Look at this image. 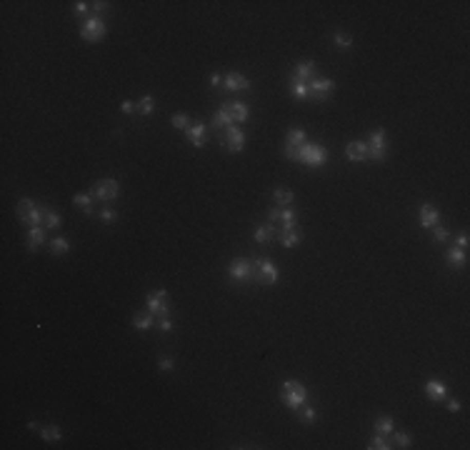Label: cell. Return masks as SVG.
I'll return each mask as SVG.
<instances>
[{"label": "cell", "instance_id": "cell-14", "mask_svg": "<svg viewBox=\"0 0 470 450\" xmlns=\"http://www.w3.org/2000/svg\"><path fill=\"white\" fill-rule=\"evenodd\" d=\"M223 88L230 90V93H240V90H248L250 88V80L240 73H228L223 78Z\"/></svg>", "mask_w": 470, "mask_h": 450}, {"label": "cell", "instance_id": "cell-44", "mask_svg": "<svg viewBox=\"0 0 470 450\" xmlns=\"http://www.w3.org/2000/svg\"><path fill=\"white\" fill-rule=\"evenodd\" d=\"M315 418H318V413L313 410V408H305V410H303V420H305V423H313Z\"/></svg>", "mask_w": 470, "mask_h": 450}, {"label": "cell", "instance_id": "cell-26", "mask_svg": "<svg viewBox=\"0 0 470 450\" xmlns=\"http://www.w3.org/2000/svg\"><path fill=\"white\" fill-rule=\"evenodd\" d=\"M273 235H275V225H260V228H255V243H268V240H273Z\"/></svg>", "mask_w": 470, "mask_h": 450}, {"label": "cell", "instance_id": "cell-13", "mask_svg": "<svg viewBox=\"0 0 470 450\" xmlns=\"http://www.w3.org/2000/svg\"><path fill=\"white\" fill-rule=\"evenodd\" d=\"M345 158H348L350 163H363V160H368V143H365V140H350V143L345 145Z\"/></svg>", "mask_w": 470, "mask_h": 450}, {"label": "cell", "instance_id": "cell-10", "mask_svg": "<svg viewBox=\"0 0 470 450\" xmlns=\"http://www.w3.org/2000/svg\"><path fill=\"white\" fill-rule=\"evenodd\" d=\"M308 90H310L313 98H318V100H328L330 93L335 90V83H333L330 78H318V75H315V78L308 83Z\"/></svg>", "mask_w": 470, "mask_h": 450}, {"label": "cell", "instance_id": "cell-49", "mask_svg": "<svg viewBox=\"0 0 470 450\" xmlns=\"http://www.w3.org/2000/svg\"><path fill=\"white\" fill-rule=\"evenodd\" d=\"M448 410H450V413H458V410H460V403H458L455 398H453V400H448Z\"/></svg>", "mask_w": 470, "mask_h": 450}, {"label": "cell", "instance_id": "cell-28", "mask_svg": "<svg viewBox=\"0 0 470 450\" xmlns=\"http://www.w3.org/2000/svg\"><path fill=\"white\" fill-rule=\"evenodd\" d=\"M60 428L58 425H45V428H40V438L45 440V443H55V440H60Z\"/></svg>", "mask_w": 470, "mask_h": 450}, {"label": "cell", "instance_id": "cell-29", "mask_svg": "<svg viewBox=\"0 0 470 450\" xmlns=\"http://www.w3.org/2000/svg\"><path fill=\"white\" fill-rule=\"evenodd\" d=\"M170 123H173V128H178V130H188L190 125H193L190 115H185V113H175V115L170 118Z\"/></svg>", "mask_w": 470, "mask_h": 450}, {"label": "cell", "instance_id": "cell-41", "mask_svg": "<svg viewBox=\"0 0 470 450\" xmlns=\"http://www.w3.org/2000/svg\"><path fill=\"white\" fill-rule=\"evenodd\" d=\"M158 330H160V333H170V330H173V320H170V318H160V320H158Z\"/></svg>", "mask_w": 470, "mask_h": 450}, {"label": "cell", "instance_id": "cell-47", "mask_svg": "<svg viewBox=\"0 0 470 450\" xmlns=\"http://www.w3.org/2000/svg\"><path fill=\"white\" fill-rule=\"evenodd\" d=\"M458 248H460V250H465V248H468V233H463V235L458 238Z\"/></svg>", "mask_w": 470, "mask_h": 450}, {"label": "cell", "instance_id": "cell-1", "mask_svg": "<svg viewBox=\"0 0 470 450\" xmlns=\"http://www.w3.org/2000/svg\"><path fill=\"white\" fill-rule=\"evenodd\" d=\"M280 400L290 410H298V408L305 405V400H308V390H305V385L298 383V380H285L280 385Z\"/></svg>", "mask_w": 470, "mask_h": 450}, {"label": "cell", "instance_id": "cell-12", "mask_svg": "<svg viewBox=\"0 0 470 450\" xmlns=\"http://www.w3.org/2000/svg\"><path fill=\"white\" fill-rule=\"evenodd\" d=\"M245 148V135L238 125H230L225 130V150L228 153H240Z\"/></svg>", "mask_w": 470, "mask_h": 450}, {"label": "cell", "instance_id": "cell-5", "mask_svg": "<svg viewBox=\"0 0 470 450\" xmlns=\"http://www.w3.org/2000/svg\"><path fill=\"white\" fill-rule=\"evenodd\" d=\"M253 275H258V280L263 283V285H275L278 278H280V273H278V268L273 265V260H268V258H258V260L253 262Z\"/></svg>", "mask_w": 470, "mask_h": 450}, {"label": "cell", "instance_id": "cell-33", "mask_svg": "<svg viewBox=\"0 0 470 450\" xmlns=\"http://www.w3.org/2000/svg\"><path fill=\"white\" fill-rule=\"evenodd\" d=\"M153 110H155V98L153 95H143L140 103H138V113L140 115H151Z\"/></svg>", "mask_w": 470, "mask_h": 450}, {"label": "cell", "instance_id": "cell-48", "mask_svg": "<svg viewBox=\"0 0 470 450\" xmlns=\"http://www.w3.org/2000/svg\"><path fill=\"white\" fill-rule=\"evenodd\" d=\"M210 85H213V88H220V85H223V78H220V75H210Z\"/></svg>", "mask_w": 470, "mask_h": 450}, {"label": "cell", "instance_id": "cell-18", "mask_svg": "<svg viewBox=\"0 0 470 450\" xmlns=\"http://www.w3.org/2000/svg\"><path fill=\"white\" fill-rule=\"evenodd\" d=\"M293 78H295V80H303V83H310V80L315 78V63H313V60H303V63H298Z\"/></svg>", "mask_w": 470, "mask_h": 450}, {"label": "cell", "instance_id": "cell-25", "mask_svg": "<svg viewBox=\"0 0 470 450\" xmlns=\"http://www.w3.org/2000/svg\"><path fill=\"white\" fill-rule=\"evenodd\" d=\"M393 430H395V420L390 415H380L375 420V433H380V435H390Z\"/></svg>", "mask_w": 470, "mask_h": 450}, {"label": "cell", "instance_id": "cell-32", "mask_svg": "<svg viewBox=\"0 0 470 450\" xmlns=\"http://www.w3.org/2000/svg\"><path fill=\"white\" fill-rule=\"evenodd\" d=\"M303 143H305V133H303V130H298V128L288 130V140H285V145H293V148H300Z\"/></svg>", "mask_w": 470, "mask_h": 450}, {"label": "cell", "instance_id": "cell-45", "mask_svg": "<svg viewBox=\"0 0 470 450\" xmlns=\"http://www.w3.org/2000/svg\"><path fill=\"white\" fill-rule=\"evenodd\" d=\"M88 8H90V3H85V0H78V3H73V10H76V13H85Z\"/></svg>", "mask_w": 470, "mask_h": 450}, {"label": "cell", "instance_id": "cell-8", "mask_svg": "<svg viewBox=\"0 0 470 450\" xmlns=\"http://www.w3.org/2000/svg\"><path fill=\"white\" fill-rule=\"evenodd\" d=\"M385 155H388V150H385V130L378 128L368 138V158H373V160L380 163V160H385Z\"/></svg>", "mask_w": 470, "mask_h": 450}, {"label": "cell", "instance_id": "cell-42", "mask_svg": "<svg viewBox=\"0 0 470 450\" xmlns=\"http://www.w3.org/2000/svg\"><path fill=\"white\" fill-rule=\"evenodd\" d=\"M160 370H163V373L175 370V360H173V358H163V360H160Z\"/></svg>", "mask_w": 470, "mask_h": 450}, {"label": "cell", "instance_id": "cell-40", "mask_svg": "<svg viewBox=\"0 0 470 450\" xmlns=\"http://www.w3.org/2000/svg\"><path fill=\"white\" fill-rule=\"evenodd\" d=\"M100 218H103L105 223H113V220H118V213L110 210V208H103V210H100Z\"/></svg>", "mask_w": 470, "mask_h": 450}, {"label": "cell", "instance_id": "cell-6", "mask_svg": "<svg viewBox=\"0 0 470 450\" xmlns=\"http://www.w3.org/2000/svg\"><path fill=\"white\" fill-rule=\"evenodd\" d=\"M145 305H148V313L151 315H158V318H168L170 315V303H168V293L165 290H155L145 298Z\"/></svg>", "mask_w": 470, "mask_h": 450}, {"label": "cell", "instance_id": "cell-43", "mask_svg": "<svg viewBox=\"0 0 470 450\" xmlns=\"http://www.w3.org/2000/svg\"><path fill=\"white\" fill-rule=\"evenodd\" d=\"M120 110L125 113V115H130V113L138 110V105H135L133 100H123V103H120Z\"/></svg>", "mask_w": 470, "mask_h": 450}, {"label": "cell", "instance_id": "cell-30", "mask_svg": "<svg viewBox=\"0 0 470 450\" xmlns=\"http://www.w3.org/2000/svg\"><path fill=\"white\" fill-rule=\"evenodd\" d=\"M273 200H275L278 205H290V203L295 200V195H293L290 190H285V188H278V190L273 193Z\"/></svg>", "mask_w": 470, "mask_h": 450}, {"label": "cell", "instance_id": "cell-38", "mask_svg": "<svg viewBox=\"0 0 470 450\" xmlns=\"http://www.w3.org/2000/svg\"><path fill=\"white\" fill-rule=\"evenodd\" d=\"M393 433H395V430H393ZM395 443H398V448H410L413 438H410L408 433H395Z\"/></svg>", "mask_w": 470, "mask_h": 450}, {"label": "cell", "instance_id": "cell-31", "mask_svg": "<svg viewBox=\"0 0 470 450\" xmlns=\"http://www.w3.org/2000/svg\"><path fill=\"white\" fill-rule=\"evenodd\" d=\"M290 93L295 95V98H308V95H310V90H308V83H303V80H295V78H293V80H290Z\"/></svg>", "mask_w": 470, "mask_h": 450}, {"label": "cell", "instance_id": "cell-22", "mask_svg": "<svg viewBox=\"0 0 470 450\" xmlns=\"http://www.w3.org/2000/svg\"><path fill=\"white\" fill-rule=\"evenodd\" d=\"M228 108H230V115H233V120H235V123H245V120H248V115H250L248 105H245V103H240V100H235V103H228Z\"/></svg>", "mask_w": 470, "mask_h": 450}, {"label": "cell", "instance_id": "cell-3", "mask_svg": "<svg viewBox=\"0 0 470 450\" xmlns=\"http://www.w3.org/2000/svg\"><path fill=\"white\" fill-rule=\"evenodd\" d=\"M15 208H18V218L23 220V223H28L30 228H33V225H43V223H45V208L35 205L30 198H23V200H20Z\"/></svg>", "mask_w": 470, "mask_h": 450}, {"label": "cell", "instance_id": "cell-35", "mask_svg": "<svg viewBox=\"0 0 470 450\" xmlns=\"http://www.w3.org/2000/svg\"><path fill=\"white\" fill-rule=\"evenodd\" d=\"M368 448H370V450H388V448H390V443L385 440V435H380V433H375V435L370 438Z\"/></svg>", "mask_w": 470, "mask_h": 450}, {"label": "cell", "instance_id": "cell-36", "mask_svg": "<svg viewBox=\"0 0 470 450\" xmlns=\"http://www.w3.org/2000/svg\"><path fill=\"white\" fill-rule=\"evenodd\" d=\"M60 223H63V220H60V215L45 208V223H43V225H45V228H50V230H58V228H60Z\"/></svg>", "mask_w": 470, "mask_h": 450}, {"label": "cell", "instance_id": "cell-37", "mask_svg": "<svg viewBox=\"0 0 470 450\" xmlns=\"http://www.w3.org/2000/svg\"><path fill=\"white\" fill-rule=\"evenodd\" d=\"M433 230V238L438 240V243H445L448 238H450V230L448 228H443V225H435V228H430Z\"/></svg>", "mask_w": 470, "mask_h": 450}, {"label": "cell", "instance_id": "cell-4", "mask_svg": "<svg viewBox=\"0 0 470 450\" xmlns=\"http://www.w3.org/2000/svg\"><path fill=\"white\" fill-rule=\"evenodd\" d=\"M88 193L93 195L95 200H100V203H110V200H115L120 195V183L113 180V178H103V180L93 183V188Z\"/></svg>", "mask_w": 470, "mask_h": 450}, {"label": "cell", "instance_id": "cell-27", "mask_svg": "<svg viewBox=\"0 0 470 450\" xmlns=\"http://www.w3.org/2000/svg\"><path fill=\"white\" fill-rule=\"evenodd\" d=\"M280 243L285 248H295L300 243V233L298 230H280Z\"/></svg>", "mask_w": 470, "mask_h": 450}, {"label": "cell", "instance_id": "cell-23", "mask_svg": "<svg viewBox=\"0 0 470 450\" xmlns=\"http://www.w3.org/2000/svg\"><path fill=\"white\" fill-rule=\"evenodd\" d=\"M445 258L450 262V268H463V265H468V255H465V250H460V248H450V250L445 253Z\"/></svg>", "mask_w": 470, "mask_h": 450}, {"label": "cell", "instance_id": "cell-2", "mask_svg": "<svg viewBox=\"0 0 470 450\" xmlns=\"http://www.w3.org/2000/svg\"><path fill=\"white\" fill-rule=\"evenodd\" d=\"M295 160H300L305 163L308 168H320V165H325V160H328V150L325 145H320V143H303L298 153H295Z\"/></svg>", "mask_w": 470, "mask_h": 450}, {"label": "cell", "instance_id": "cell-9", "mask_svg": "<svg viewBox=\"0 0 470 450\" xmlns=\"http://www.w3.org/2000/svg\"><path fill=\"white\" fill-rule=\"evenodd\" d=\"M253 262L250 260H245V258H238V260H233L230 265H228V275L233 278V280H238V283H245V280H250L253 278Z\"/></svg>", "mask_w": 470, "mask_h": 450}, {"label": "cell", "instance_id": "cell-19", "mask_svg": "<svg viewBox=\"0 0 470 450\" xmlns=\"http://www.w3.org/2000/svg\"><path fill=\"white\" fill-rule=\"evenodd\" d=\"M43 243H45V230H43V225H33L30 233H28V250L35 253Z\"/></svg>", "mask_w": 470, "mask_h": 450}, {"label": "cell", "instance_id": "cell-24", "mask_svg": "<svg viewBox=\"0 0 470 450\" xmlns=\"http://www.w3.org/2000/svg\"><path fill=\"white\" fill-rule=\"evenodd\" d=\"M73 203H76L85 215H93V208H90L93 205V195H90V193H78V195H73Z\"/></svg>", "mask_w": 470, "mask_h": 450}, {"label": "cell", "instance_id": "cell-7", "mask_svg": "<svg viewBox=\"0 0 470 450\" xmlns=\"http://www.w3.org/2000/svg\"><path fill=\"white\" fill-rule=\"evenodd\" d=\"M80 38L83 40H88V43H98V40H103L105 38V23L93 15V18H88L83 25H80Z\"/></svg>", "mask_w": 470, "mask_h": 450}, {"label": "cell", "instance_id": "cell-20", "mask_svg": "<svg viewBox=\"0 0 470 450\" xmlns=\"http://www.w3.org/2000/svg\"><path fill=\"white\" fill-rule=\"evenodd\" d=\"M213 125H215V128H225V130L230 128V125H235V120H233V115H230L228 103L218 113H215V115H213Z\"/></svg>", "mask_w": 470, "mask_h": 450}, {"label": "cell", "instance_id": "cell-17", "mask_svg": "<svg viewBox=\"0 0 470 450\" xmlns=\"http://www.w3.org/2000/svg\"><path fill=\"white\" fill-rule=\"evenodd\" d=\"M448 393V385L443 383V380H438V378H433L425 383V395L430 398V400H443Z\"/></svg>", "mask_w": 470, "mask_h": 450}, {"label": "cell", "instance_id": "cell-46", "mask_svg": "<svg viewBox=\"0 0 470 450\" xmlns=\"http://www.w3.org/2000/svg\"><path fill=\"white\" fill-rule=\"evenodd\" d=\"M90 8H93V13H103L105 8H108V3H103V0H98V3H90Z\"/></svg>", "mask_w": 470, "mask_h": 450}, {"label": "cell", "instance_id": "cell-21", "mask_svg": "<svg viewBox=\"0 0 470 450\" xmlns=\"http://www.w3.org/2000/svg\"><path fill=\"white\" fill-rule=\"evenodd\" d=\"M153 325H155V315H151V313H135L133 315V328L135 330H151Z\"/></svg>", "mask_w": 470, "mask_h": 450}, {"label": "cell", "instance_id": "cell-34", "mask_svg": "<svg viewBox=\"0 0 470 450\" xmlns=\"http://www.w3.org/2000/svg\"><path fill=\"white\" fill-rule=\"evenodd\" d=\"M68 250H70V243L65 238H53V243H50V253L53 255H65Z\"/></svg>", "mask_w": 470, "mask_h": 450}, {"label": "cell", "instance_id": "cell-39", "mask_svg": "<svg viewBox=\"0 0 470 450\" xmlns=\"http://www.w3.org/2000/svg\"><path fill=\"white\" fill-rule=\"evenodd\" d=\"M333 40H335V45H338V48H343V50H348V48H350V45H353V40H350V35H333Z\"/></svg>", "mask_w": 470, "mask_h": 450}, {"label": "cell", "instance_id": "cell-15", "mask_svg": "<svg viewBox=\"0 0 470 450\" xmlns=\"http://www.w3.org/2000/svg\"><path fill=\"white\" fill-rule=\"evenodd\" d=\"M438 220H440V213H438V208H433L430 203H423L420 205V225L423 228H435L438 225Z\"/></svg>", "mask_w": 470, "mask_h": 450}, {"label": "cell", "instance_id": "cell-11", "mask_svg": "<svg viewBox=\"0 0 470 450\" xmlns=\"http://www.w3.org/2000/svg\"><path fill=\"white\" fill-rule=\"evenodd\" d=\"M268 218H270V223H278V220H280L283 230H295V218H298V213H295L293 208H285V210L273 208V210L268 213Z\"/></svg>", "mask_w": 470, "mask_h": 450}, {"label": "cell", "instance_id": "cell-16", "mask_svg": "<svg viewBox=\"0 0 470 450\" xmlns=\"http://www.w3.org/2000/svg\"><path fill=\"white\" fill-rule=\"evenodd\" d=\"M185 135L193 143V148H205V123H193L185 130Z\"/></svg>", "mask_w": 470, "mask_h": 450}]
</instances>
